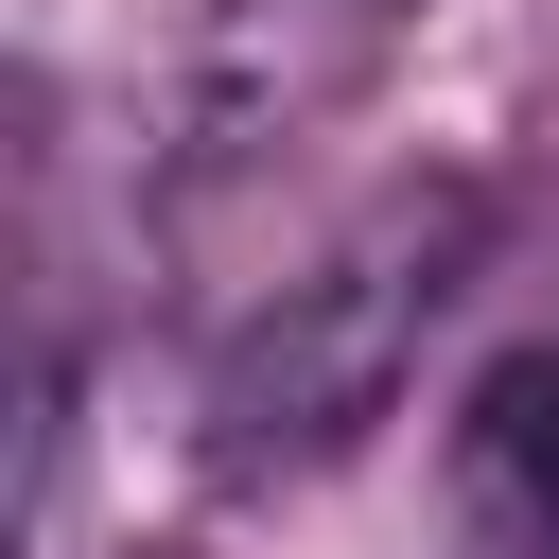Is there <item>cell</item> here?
<instances>
[{
  "label": "cell",
  "instance_id": "6da1fadb",
  "mask_svg": "<svg viewBox=\"0 0 559 559\" xmlns=\"http://www.w3.org/2000/svg\"><path fill=\"white\" fill-rule=\"evenodd\" d=\"M472 245H489V192L472 175H402L367 192L227 349H210V472L227 489H280V472H332L402 419L437 314L472 297Z\"/></svg>",
  "mask_w": 559,
  "mask_h": 559
},
{
  "label": "cell",
  "instance_id": "7a4b0ae2",
  "mask_svg": "<svg viewBox=\"0 0 559 559\" xmlns=\"http://www.w3.org/2000/svg\"><path fill=\"white\" fill-rule=\"evenodd\" d=\"M437 0H192V52H175V157L192 175H245L280 140H314L332 105H367L402 70Z\"/></svg>",
  "mask_w": 559,
  "mask_h": 559
},
{
  "label": "cell",
  "instance_id": "3957f363",
  "mask_svg": "<svg viewBox=\"0 0 559 559\" xmlns=\"http://www.w3.org/2000/svg\"><path fill=\"white\" fill-rule=\"evenodd\" d=\"M472 472H489V507L559 559V349H507V367H489V402H472Z\"/></svg>",
  "mask_w": 559,
  "mask_h": 559
}]
</instances>
